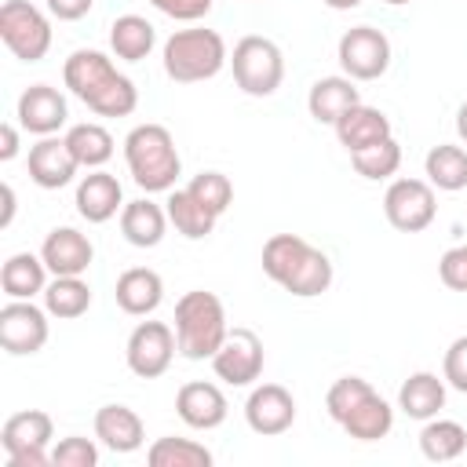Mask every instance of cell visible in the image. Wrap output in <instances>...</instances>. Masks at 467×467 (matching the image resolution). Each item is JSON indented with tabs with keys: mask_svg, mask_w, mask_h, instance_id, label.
Masks as SVG:
<instances>
[{
	"mask_svg": "<svg viewBox=\"0 0 467 467\" xmlns=\"http://www.w3.org/2000/svg\"><path fill=\"white\" fill-rule=\"evenodd\" d=\"M66 88L99 117H128L139 106V88L131 77H124L109 55L95 47H80L62 66Z\"/></svg>",
	"mask_w": 467,
	"mask_h": 467,
	"instance_id": "cell-1",
	"label": "cell"
},
{
	"mask_svg": "<svg viewBox=\"0 0 467 467\" xmlns=\"http://www.w3.org/2000/svg\"><path fill=\"white\" fill-rule=\"evenodd\" d=\"M263 274L296 299H314L332 285V259L299 234H274L263 244Z\"/></svg>",
	"mask_w": 467,
	"mask_h": 467,
	"instance_id": "cell-2",
	"label": "cell"
},
{
	"mask_svg": "<svg viewBox=\"0 0 467 467\" xmlns=\"http://www.w3.org/2000/svg\"><path fill=\"white\" fill-rule=\"evenodd\" d=\"M124 164H128L135 186L146 193L175 190V179L182 171V157L164 124H135L124 139Z\"/></svg>",
	"mask_w": 467,
	"mask_h": 467,
	"instance_id": "cell-3",
	"label": "cell"
},
{
	"mask_svg": "<svg viewBox=\"0 0 467 467\" xmlns=\"http://www.w3.org/2000/svg\"><path fill=\"white\" fill-rule=\"evenodd\" d=\"M230 325H226V310L223 299L215 292L193 288L182 292L175 303V339H179V354L190 361H212V354L223 347Z\"/></svg>",
	"mask_w": 467,
	"mask_h": 467,
	"instance_id": "cell-4",
	"label": "cell"
},
{
	"mask_svg": "<svg viewBox=\"0 0 467 467\" xmlns=\"http://www.w3.org/2000/svg\"><path fill=\"white\" fill-rule=\"evenodd\" d=\"M161 62L175 84H197V80H212L230 62V51L215 29L193 26V29H175L164 40Z\"/></svg>",
	"mask_w": 467,
	"mask_h": 467,
	"instance_id": "cell-5",
	"label": "cell"
},
{
	"mask_svg": "<svg viewBox=\"0 0 467 467\" xmlns=\"http://www.w3.org/2000/svg\"><path fill=\"white\" fill-rule=\"evenodd\" d=\"M230 66H234V80L244 95L252 99H266L281 88L285 80V55L281 47L270 40V36H241L234 44V55H230Z\"/></svg>",
	"mask_w": 467,
	"mask_h": 467,
	"instance_id": "cell-6",
	"label": "cell"
},
{
	"mask_svg": "<svg viewBox=\"0 0 467 467\" xmlns=\"http://www.w3.org/2000/svg\"><path fill=\"white\" fill-rule=\"evenodd\" d=\"M0 40L22 62H40L51 51V22L29 0H7L0 7Z\"/></svg>",
	"mask_w": 467,
	"mask_h": 467,
	"instance_id": "cell-7",
	"label": "cell"
},
{
	"mask_svg": "<svg viewBox=\"0 0 467 467\" xmlns=\"http://www.w3.org/2000/svg\"><path fill=\"white\" fill-rule=\"evenodd\" d=\"M55 438V423L44 409H26L4 420L0 431V445L7 452V467H44L51 463V445Z\"/></svg>",
	"mask_w": 467,
	"mask_h": 467,
	"instance_id": "cell-8",
	"label": "cell"
},
{
	"mask_svg": "<svg viewBox=\"0 0 467 467\" xmlns=\"http://www.w3.org/2000/svg\"><path fill=\"white\" fill-rule=\"evenodd\" d=\"M438 201L427 179H394L383 193V215L401 234H420L434 223Z\"/></svg>",
	"mask_w": 467,
	"mask_h": 467,
	"instance_id": "cell-9",
	"label": "cell"
},
{
	"mask_svg": "<svg viewBox=\"0 0 467 467\" xmlns=\"http://www.w3.org/2000/svg\"><path fill=\"white\" fill-rule=\"evenodd\" d=\"M175 350H179V339H175L171 325H164V321H139L131 328V336H128L124 361H128V368L139 379H157V376L168 372Z\"/></svg>",
	"mask_w": 467,
	"mask_h": 467,
	"instance_id": "cell-10",
	"label": "cell"
},
{
	"mask_svg": "<svg viewBox=\"0 0 467 467\" xmlns=\"http://www.w3.org/2000/svg\"><path fill=\"white\" fill-rule=\"evenodd\" d=\"M336 58L350 80H376L390 69V40L383 29L372 26H354L339 36Z\"/></svg>",
	"mask_w": 467,
	"mask_h": 467,
	"instance_id": "cell-11",
	"label": "cell"
},
{
	"mask_svg": "<svg viewBox=\"0 0 467 467\" xmlns=\"http://www.w3.org/2000/svg\"><path fill=\"white\" fill-rule=\"evenodd\" d=\"M47 310L33 299H7L0 306V347L15 358L36 354L47 343Z\"/></svg>",
	"mask_w": 467,
	"mask_h": 467,
	"instance_id": "cell-12",
	"label": "cell"
},
{
	"mask_svg": "<svg viewBox=\"0 0 467 467\" xmlns=\"http://www.w3.org/2000/svg\"><path fill=\"white\" fill-rule=\"evenodd\" d=\"M266 354H263V339L252 328H230L223 347L212 354V368L223 383L230 387H248L263 376Z\"/></svg>",
	"mask_w": 467,
	"mask_h": 467,
	"instance_id": "cell-13",
	"label": "cell"
},
{
	"mask_svg": "<svg viewBox=\"0 0 467 467\" xmlns=\"http://www.w3.org/2000/svg\"><path fill=\"white\" fill-rule=\"evenodd\" d=\"M244 420L255 434L274 438L296 423V398L281 383H259L244 401Z\"/></svg>",
	"mask_w": 467,
	"mask_h": 467,
	"instance_id": "cell-14",
	"label": "cell"
},
{
	"mask_svg": "<svg viewBox=\"0 0 467 467\" xmlns=\"http://www.w3.org/2000/svg\"><path fill=\"white\" fill-rule=\"evenodd\" d=\"M15 117H18V124L29 135H55L69 120V106H66V95L58 88H51V84H29L18 95Z\"/></svg>",
	"mask_w": 467,
	"mask_h": 467,
	"instance_id": "cell-15",
	"label": "cell"
},
{
	"mask_svg": "<svg viewBox=\"0 0 467 467\" xmlns=\"http://www.w3.org/2000/svg\"><path fill=\"white\" fill-rule=\"evenodd\" d=\"M40 259L55 277H84L95 259V244L77 226H55L40 244Z\"/></svg>",
	"mask_w": 467,
	"mask_h": 467,
	"instance_id": "cell-16",
	"label": "cell"
},
{
	"mask_svg": "<svg viewBox=\"0 0 467 467\" xmlns=\"http://www.w3.org/2000/svg\"><path fill=\"white\" fill-rule=\"evenodd\" d=\"M77 157L66 142V135H40V142L29 146V179L40 186V190H62L73 182L77 175Z\"/></svg>",
	"mask_w": 467,
	"mask_h": 467,
	"instance_id": "cell-17",
	"label": "cell"
},
{
	"mask_svg": "<svg viewBox=\"0 0 467 467\" xmlns=\"http://www.w3.org/2000/svg\"><path fill=\"white\" fill-rule=\"evenodd\" d=\"M175 412H179V420H182L186 427H193V431H215V427L226 420L230 405H226V394H223L215 383L193 379V383H182V387H179V394H175Z\"/></svg>",
	"mask_w": 467,
	"mask_h": 467,
	"instance_id": "cell-18",
	"label": "cell"
},
{
	"mask_svg": "<svg viewBox=\"0 0 467 467\" xmlns=\"http://www.w3.org/2000/svg\"><path fill=\"white\" fill-rule=\"evenodd\" d=\"M124 208V190L117 182V175L91 168L80 182H77V212L88 223H109L117 212Z\"/></svg>",
	"mask_w": 467,
	"mask_h": 467,
	"instance_id": "cell-19",
	"label": "cell"
},
{
	"mask_svg": "<svg viewBox=\"0 0 467 467\" xmlns=\"http://www.w3.org/2000/svg\"><path fill=\"white\" fill-rule=\"evenodd\" d=\"M332 128H336V139H339V146L347 153H358V150L376 146V142H383V139L394 135L390 131V117L383 109H376V106H365V102L350 106Z\"/></svg>",
	"mask_w": 467,
	"mask_h": 467,
	"instance_id": "cell-20",
	"label": "cell"
},
{
	"mask_svg": "<svg viewBox=\"0 0 467 467\" xmlns=\"http://www.w3.org/2000/svg\"><path fill=\"white\" fill-rule=\"evenodd\" d=\"M113 299H117V306H120L124 314L146 317V314H153V310L161 306V299H164V281H161V274L150 270V266H131V270H124V274L117 277Z\"/></svg>",
	"mask_w": 467,
	"mask_h": 467,
	"instance_id": "cell-21",
	"label": "cell"
},
{
	"mask_svg": "<svg viewBox=\"0 0 467 467\" xmlns=\"http://www.w3.org/2000/svg\"><path fill=\"white\" fill-rule=\"evenodd\" d=\"M95 438L109 452H135L146 441V427L135 409L128 405H102L95 412Z\"/></svg>",
	"mask_w": 467,
	"mask_h": 467,
	"instance_id": "cell-22",
	"label": "cell"
},
{
	"mask_svg": "<svg viewBox=\"0 0 467 467\" xmlns=\"http://www.w3.org/2000/svg\"><path fill=\"white\" fill-rule=\"evenodd\" d=\"M164 230H168V208L153 204L150 197L128 201L120 208V234H124L128 244H135V248H157L164 241Z\"/></svg>",
	"mask_w": 467,
	"mask_h": 467,
	"instance_id": "cell-23",
	"label": "cell"
},
{
	"mask_svg": "<svg viewBox=\"0 0 467 467\" xmlns=\"http://www.w3.org/2000/svg\"><path fill=\"white\" fill-rule=\"evenodd\" d=\"M361 102V91L354 88V80L343 73V77H321L310 84V95H306V109L317 124H336L350 106Z\"/></svg>",
	"mask_w": 467,
	"mask_h": 467,
	"instance_id": "cell-24",
	"label": "cell"
},
{
	"mask_svg": "<svg viewBox=\"0 0 467 467\" xmlns=\"http://www.w3.org/2000/svg\"><path fill=\"white\" fill-rule=\"evenodd\" d=\"M47 263L33 252H15L0 270V288L7 299H33L47 288Z\"/></svg>",
	"mask_w": 467,
	"mask_h": 467,
	"instance_id": "cell-25",
	"label": "cell"
},
{
	"mask_svg": "<svg viewBox=\"0 0 467 467\" xmlns=\"http://www.w3.org/2000/svg\"><path fill=\"white\" fill-rule=\"evenodd\" d=\"M339 427H343L350 438H358V441H379V438H387L390 427H394V409H390L387 398H379L376 390H368V394L339 420Z\"/></svg>",
	"mask_w": 467,
	"mask_h": 467,
	"instance_id": "cell-26",
	"label": "cell"
},
{
	"mask_svg": "<svg viewBox=\"0 0 467 467\" xmlns=\"http://www.w3.org/2000/svg\"><path fill=\"white\" fill-rule=\"evenodd\" d=\"M398 409L409 420H431L445 409V376L434 372H412L398 390Z\"/></svg>",
	"mask_w": 467,
	"mask_h": 467,
	"instance_id": "cell-27",
	"label": "cell"
},
{
	"mask_svg": "<svg viewBox=\"0 0 467 467\" xmlns=\"http://www.w3.org/2000/svg\"><path fill=\"white\" fill-rule=\"evenodd\" d=\"M423 175L434 190H445V193L467 190V150L456 142H438L423 157Z\"/></svg>",
	"mask_w": 467,
	"mask_h": 467,
	"instance_id": "cell-28",
	"label": "cell"
},
{
	"mask_svg": "<svg viewBox=\"0 0 467 467\" xmlns=\"http://www.w3.org/2000/svg\"><path fill=\"white\" fill-rule=\"evenodd\" d=\"M463 449H467V427H463V423H456V420H441V416L423 420V431H420V452H423L431 463L460 460Z\"/></svg>",
	"mask_w": 467,
	"mask_h": 467,
	"instance_id": "cell-29",
	"label": "cell"
},
{
	"mask_svg": "<svg viewBox=\"0 0 467 467\" xmlns=\"http://www.w3.org/2000/svg\"><path fill=\"white\" fill-rule=\"evenodd\" d=\"M168 223L182 234V237H190V241H201V237H208L212 230H215V212H208L186 186L182 190H168Z\"/></svg>",
	"mask_w": 467,
	"mask_h": 467,
	"instance_id": "cell-30",
	"label": "cell"
},
{
	"mask_svg": "<svg viewBox=\"0 0 467 467\" xmlns=\"http://www.w3.org/2000/svg\"><path fill=\"white\" fill-rule=\"evenodd\" d=\"M153 44H157V33H153V26L142 15H120V18H113V26H109V47H113L117 58L142 62L153 51Z\"/></svg>",
	"mask_w": 467,
	"mask_h": 467,
	"instance_id": "cell-31",
	"label": "cell"
},
{
	"mask_svg": "<svg viewBox=\"0 0 467 467\" xmlns=\"http://www.w3.org/2000/svg\"><path fill=\"white\" fill-rule=\"evenodd\" d=\"M91 306V288L84 277H55L44 288V310L58 321H73L80 314H88Z\"/></svg>",
	"mask_w": 467,
	"mask_h": 467,
	"instance_id": "cell-32",
	"label": "cell"
},
{
	"mask_svg": "<svg viewBox=\"0 0 467 467\" xmlns=\"http://www.w3.org/2000/svg\"><path fill=\"white\" fill-rule=\"evenodd\" d=\"M146 463L150 467H212L215 456L193 438H157L146 449Z\"/></svg>",
	"mask_w": 467,
	"mask_h": 467,
	"instance_id": "cell-33",
	"label": "cell"
},
{
	"mask_svg": "<svg viewBox=\"0 0 467 467\" xmlns=\"http://www.w3.org/2000/svg\"><path fill=\"white\" fill-rule=\"evenodd\" d=\"M66 142H69V150H73L80 168H102L113 157V135L102 124H91V120L73 124L66 131Z\"/></svg>",
	"mask_w": 467,
	"mask_h": 467,
	"instance_id": "cell-34",
	"label": "cell"
},
{
	"mask_svg": "<svg viewBox=\"0 0 467 467\" xmlns=\"http://www.w3.org/2000/svg\"><path fill=\"white\" fill-rule=\"evenodd\" d=\"M350 164H354V171H358L361 179H368V182L390 179V175L401 168V146H398V139L390 135V139H383V142H376V146H365V150L350 153Z\"/></svg>",
	"mask_w": 467,
	"mask_h": 467,
	"instance_id": "cell-35",
	"label": "cell"
},
{
	"mask_svg": "<svg viewBox=\"0 0 467 467\" xmlns=\"http://www.w3.org/2000/svg\"><path fill=\"white\" fill-rule=\"evenodd\" d=\"M186 190H190L208 212H215V215H223V212L234 204V182H230L223 171H201V175L190 179Z\"/></svg>",
	"mask_w": 467,
	"mask_h": 467,
	"instance_id": "cell-36",
	"label": "cell"
},
{
	"mask_svg": "<svg viewBox=\"0 0 467 467\" xmlns=\"http://www.w3.org/2000/svg\"><path fill=\"white\" fill-rule=\"evenodd\" d=\"M372 390V383L368 379H361V376H339L332 387H328V394H325V409H328V416L339 423L365 394Z\"/></svg>",
	"mask_w": 467,
	"mask_h": 467,
	"instance_id": "cell-37",
	"label": "cell"
},
{
	"mask_svg": "<svg viewBox=\"0 0 467 467\" xmlns=\"http://www.w3.org/2000/svg\"><path fill=\"white\" fill-rule=\"evenodd\" d=\"M51 463L55 467H99V445L91 438L69 434L51 449Z\"/></svg>",
	"mask_w": 467,
	"mask_h": 467,
	"instance_id": "cell-38",
	"label": "cell"
},
{
	"mask_svg": "<svg viewBox=\"0 0 467 467\" xmlns=\"http://www.w3.org/2000/svg\"><path fill=\"white\" fill-rule=\"evenodd\" d=\"M441 376L452 390L467 394V336L452 339L449 350H445V361H441Z\"/></svg>",
	"mask_w": 467,
	"mask_h": 467,
	"instance_id": "cell-39",
	"label": "cell"
},
{
	"mask_svg": "<svg viewBox=\"0 0 467 467\" xmlns=\"http://www.w3.org/2000/svg\"><path fill=\"white\" fill-rule=\"evenodd\" d=\"M438 277L445 288L467 292V244H456L438 259Z\"/></svg>",
	"mask_w": 467,
	"mask_h": 467,
	"instance_id": "cell-40",
	"label": "cell"
},
{
	"mask_svg": "<svg viewBox=\"0 0 467 467\" xmlns=\"http://www.w3.org/2000/svg\"><path fill=\"white\" fill-rule=\"evenodd\" d=\"M150 4L175 22H197L212 11V0H150Z\"/></svg>",
	"mask_w": 467,
	"mask_h": 467,
	"instance_id": "cell-41",
	"label": "cell"
},
{
	"mask_svg": "<svg viewBox=\"0 0 467 467\" xmlns=\"http://www.w3.org/2000/svg\"><path fill=\"white\" fill-rule=\"evenodd\" d=\"M91 4H95V0H44L47 15L58 18V22H77V18H84V15L91 11Z\"/></svg>",
	"mask_w": 467,
	"mask_h": 467,
	"instance_id": "cell-42",
	"label": "cell"
},
{
	"mask_svg": "<svg viewBox=\"0 0 467 467\" xmlns=\"http://www.w3.org/2000/svg\"><path fill=\"white\" fill-rule=\"evenodd\" d=\"M18 157V128L4 124L0 128V161H15Z\"/></svg>",
	"mask_w": 467,
	"mask_h": 467,
	"instance_id": "cell-43",
	"label": "cell"
},
{
	"mask_svg": "<svg viewBox=\"0 0 467 467\" xmlns=\"http://www.w3.org/2000/svg\"><path fill=\"white\" fill-rule=\"evenodd\" d=\"M11 219H15V190H11V182H4V215H0V226H11Z\"/></svg>",
	"mask_w": 467,
	"mask_h": 467,
	"instance_id": "cell-44",
	"label": "cell"
},
{
	"mask_svg": "<svg viewBox=\"0 0 467 467\" xmlns=\"http://www.w3.org/2000/svg\"><path fill=\"white\" fill-rule=\"evenodd\" d=\"M456 135H460V142H467V102L456 109Z\"/></svg>",
	"mask_w": 467,
	"mask_h": 467,
	"instance_id": "cell-45",
	"label": "cell"
},
{
	"mask_svg": "<svg viewBox=\"0 0 467 467\" xmlns=\"http://www.w3.org/2000/svg\"><path fill=\"white\" fill-rule=\"evenodd\" d=\"M325 4H328L332 11H350V7H358L361 0H325Z\"/></svg>",
	"mask_w": 467,
	"mask_h": 467,
	"instance_id": "cell-46",
	"label": "cell"
},
{
	"mask_svg": "<svg viewBox=\"0 0 467 467\" xmlns=\"http://www.w3.org/2000/svg\"><path fill=\"white\" fill-rule=\"evenodd\" d=\"M383 4H390V7H401V4H412V0H383Z\"/></svg>",
	"mask_w": 467,
	"mask_h": 467,
	"instance_id": "cell-47",
	"label": "cell"
}]
</instances>
